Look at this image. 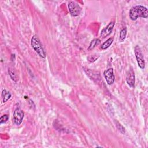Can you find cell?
Returning a JSON list of instances; mask_svg holds the SVG:
<instances>
[{
	"label": "cell",
	"instance_id": "obj_1",
	"mask_svg": "<svg viewBox=\"0 0 148 148\" xmlns=\"http://www.w3.org/2000/svg\"><path fill=\"white\" fill-rule=\"evenodd\" d=\"M130 18L131 20H136L138 17L146 18L148 17L147 8L142 5H136L132 7L129 13Z\"/></svg>",
	"mask_w": 148,
	"mask_h": 148
},
{
	"label": "cell",
	"instance_id": "obj_2",
	"mask_svg": "<svg viewBox=\"0 0 148 148\" xmlns=\"http://www.w3.org/2000/svg\"><path fill=\"white\" fill-rule=\"evenodd\" d=\"M31 44L33 49L40 57L43 58L46 57L45 51L42 47L40 39L37 35H34L32 36L31 40Z\"/></svg>",
	"mask_w": 148,
	"mask_h": 148
},
{
	"label": "cell",
	"instance_id": "obj_3",
	"mask_svg": "<svg viewBox=\"0 0 148 148\" xmlns=\"http://www.w3.org/2000/svg\"><path fill=\"white\" fill-rule=\"evenodd\" d=\"M135 57L137 61L138 66L141 69H144L145 67V62L143 58V55L141 49L138 45H136L134 49Z\"/></svg>",
	"mask_w": 148,
	"mask_h": 148
},
{
	"label": "cell",
	"instance_id": "obj_4",
	"mask_svg": "<svg viewBox=\"0 0 148 148\" xmlns=\"http://www.w3.org/2000/svg\"><path fill=\"white\" fill-rule=\"evenodd\" d=\"M68 9L71 15L73 17L79 16L82 10L80 5L75 1H71L68 3Z\"/></svg>",
	"mask_w": 148,
	"mask_h": 148
},
{
	"label": "cell",
	"instance_id": "obj_5",
	"mask_svg": "<svg viewBox=\"0 0 148 148\" xmlns=\"http://www.w3.org/2000/svg\"><path fill=\"white\" fill-rule=\"evenodd\" d=\"M103 75L108 84L111 85L114 83L115 80V76L113 73V68H110L105 70L103 72Z\"/></svg>",
	"mask_w": 148,
	"mask_h": 148
},
{
	"label": "cell",
	"instance_id": "obj_6",
	"mask_svg": "<svg viewBox=\"0 0 148 148\" xmlns=\"http://www.w3.org/2000/svg\"><path fill=\"white\" fill-rule=\"evenodd\" d=\"M24 113L20 108H16L13 113V120L14 123L19 125L22 123L23 119L24 118Z\"/></svg>",
	"mask_w": 148,
	"mask_h": 148
},
{
	"label": "cell",
	"instance_id": "obj_7",
	"mask_svg": "<svg viewBox=\"0 0 148 148\" xmlns=\"http://www.w3.org/2000/svg\"><path fill=\"white\" fill-rule=\"evenodd\" d=\"M126 82L128 85L133 88L135 86V73L132 68L130 69L127 72L126 76Z\"/></svg>",
	"mask_w": 148,
	"mask_h": 148
},
{
	"label": "cell",
	"instance_id": "obj_8",
	"mask_svg": "<svg viewBox=\"0 0 148 148\" xmlns=\"http://www.w3.org/2000/svg\"><path fill=\"white\" fill-rule=\"evenodd\" d=\"M114 24H115V23L114 21L110 22L109 23V24L101 31L100 36L102 38H105L107 37L108 35H109L113 31Z\"/></svg>",
	"mask_w": 148,
	"mask_h": 148
},
{
	"label": "cell",
	"instance_id": "obj_9",
	"mask_svg": "<svg viewBox=\"0 0 148 148\" xmlns=\"http://www.w3.org/2000/svg\"><path fill=\"white\" fill-rule=\"evenodd\" d=\"M85 72H86L87 75L91 78V79H92L93 80H99L101 79L100 75L99 72H97L94 71H92L90 69H84Z\"/></svg>",
	"mask_w": 148,
	"mask_h": 148
},
{
	"label": "cell",
	"instance_id": "obj_10",
	"mask_svg": "<svg viewBox=\"0 0 148 148\" xmlns=\"http://www.w3.org/2000/svg\"><path fill=\"white\" fill-rule=\"evenodd\" d=\"M113 38H109L108 39H107L105 42H104L101 46V48L102 49V50H105L106 49H108L111 45L112 43H113Z\"/></svg>",
	"mask_w": 148,
	"mask_h": 148
},
{
	"label": "cell",
	"instance_id": "obj_11",
	"mask_svg": "<svg viewBox=\"0 0 148 148\" xmlns=\"http://www.w3.org/2000/svg\"><path fill=\"white\" fill-rule=\"evenodd\" d=\"M12 95L6 90H3L2 92V99H3V102H6L8 99H9L11 97Z\"/></svg>",
	"mask_w": 148,
	"mask_h": 148
},
{
	"label": "cell",
	"instance_id": "obj_12",
	"mask_svg": "<svg viewBox=\"0 0 148 148\" xmlns=\"http://www.w3.org/2000/svg\"><path fill=\"white\" fill-rule=\"evenodd\" d=\"M100 39H93L91 42H90V44L88 46V50H92L96 46L98 45L99 43H100Z\"/></svg>",
	"mask_w": 148,
	"mask_h": 148
},
{
	"label": "cell",
	"instance_id": "obj_13",
	"mask_svg": "<svg viewBox=\"0 0 148 148\" xmlns=\"http://www.w3.org/2000/svg\"><path fill=\"white\" fill-rule=\"evenodd\" d=\"M126 35H127V29L125 28L122 29L120 32V36H119L120 42H123L126 38Z\"/></svg>",
	"mask_w": 148,
	"mask_h": 148
},
{
	"label": "cell",
	"instance_id": "obj_14",
	"mask_svg": "<svg viewBox=\"0 0 148 148\" xmlns=\"http://www.w3.org/2000/svg\"><path fill=\"white\" fill-rule=\"evenodd\" d=\"M115 123H116V127H117V128L118 129V130H119L121 134H124L125 132V128H124V127H123L121 124H120L117 120H116Z\"/></svg>",
	"mask_w": 148,
	"mask_h": 148
},
{
	"label": "cell",
	"instance_id": "obj_15",
	"mask_svg": "<svg viewBox=\"0 0 148 148\" xmlns=\"http://www.w3.org/2000/svg\"><path fill=\"white\" fill-rule=\"evenodd\" d=\"M9 119V117L7 114H4L3 116H2L0 118V123L1 124H3V123H5L7 121V120H8Z\"/></svg>",
	"mask_w": 148,
	"mask_h": 148
},
{
	"label": "cell",
	"instance_id": "obj_16",
	"mask_svg": "<svg viewBox=\"0 0 148 148\" xmlns=\"http://www.w3.org/2000/svg\"><path fill=\"white\" fill-rule=\"evenodd\" d=\"M98 58V57H97L96 56H90L87 59L90 62H94Z\"/></svg>",
	"mask_w": 148,
	"mask_h": 148
},
{
	"label": "cell",
	"instance_id": "obj_17",
	"mask_svg": "<svg viewBox=\"0 0 148 148\" xmlns=\"http://www.w3.org/2000/svg\"><path fill=\"white\" fill-rule=\"evenodd\" d=\"M9 75L10 76V77L12 78V80H14V81H16L17 80V77H16V74L14 73H13V72L12 71H9Z\"/></svg>",
	"mask_w": 148,
	"mask_h": 148
}]
</instances>
